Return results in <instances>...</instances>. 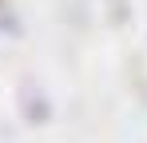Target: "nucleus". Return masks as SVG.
I'll return each mask as SVG.
<instances>
[]
</instances>
